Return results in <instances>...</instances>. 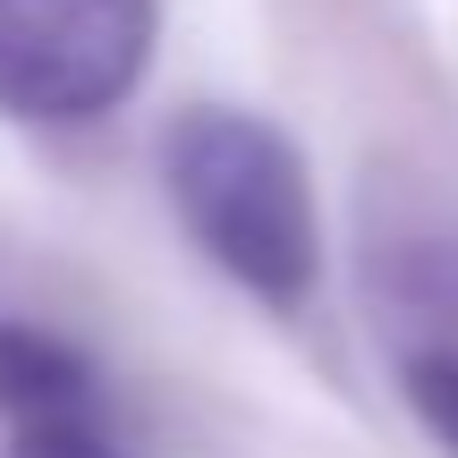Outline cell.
<instances>
[{
    "label": "cell",
    "instance_id": "obj_4",
    "mask_svg": "<svg viewBox=\"0 0 458 458\" xmlns=\"http://www.w3.org/2000/svg\"><path fill=\"white\" fill-rule=\"evenodd\" d=\"M408 399H416V416H425V433L458 458V348L408 357Z\"/></svg>",
    "mask_w": 458,
    "mask_h": 458
},
{
    "label": "cell",
    "instance_id": "obj_3",
    "mask_svg": "<svg viewBox=\"0 0 458 458\" xmlns=\"http://www.w3.org/2000/svg\"><path fill=\"white\" fill-rule=\"evenodd\" d=\"M0 416L9 425H68L94 416V374L68 340L34 323H0Z\"/></svg>",
    "mask_w": 458,
    "mask_h": 458
},
{
    "label": "cell",
    "instance_id": "obj_5",
    "mask_svg": "<svg viewBox=\"0 0 458 458\" xmlns=\"http://www.w3.org/2000/svg\"><path fill=\"white\" fill-rule=\"evenodd\" d=\"M17 458H119L102 442L94 416H68V425H17Z\"/></svg>",
    "mask_w": 458,
    "mask_h": 458
},
{
    "label": "cell",
    "instance_id": "obj_2",
    "mask_svg": "<svg viewBox=\"0 0 458 458\" xmlns=\"http://www.w3.org/2000/svg\"><path fill=\"white\" fill-rule=\"evenodd\" d=\"M153 60V0H0V111L77 128Z\"/></svg>",
    "mask_w": 458,
    "mask_h": 458
},
{
    "label": "cell",
    "instance_id": "obj_1",
    "mask_svg": "<svg viewBox=\"0 0 458 458\" xmlns=\"http://www.w3.org/2000/svg\"><path fill=\"white\" fill-rule=\"evenodd\" d=\"M170 204L196 229V246L221 263L238 289L263 306H306L314 272H323V238H314V196L297 145L255 111H187L162 145Z\"/></svg>",
    "mask_w": 458,
    "mask_h": 458
}]
</instances>
